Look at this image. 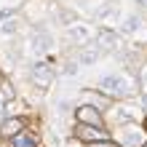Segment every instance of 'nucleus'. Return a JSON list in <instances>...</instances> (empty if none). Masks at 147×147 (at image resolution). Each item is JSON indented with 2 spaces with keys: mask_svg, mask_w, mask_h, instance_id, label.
Instances as JSON below:
<instances>
[{
  "mask_svg": "<svg viewBox=\"0 0 147 147\" xmlns=\"http://www.w3.org/2000/svg\"><path fill=\"white\" fill-rule=\"evenodd\" d=\"M99 88L107 91V94H112V96H126V94H128L126 80H123L120 75H107V78H102V80H99Z\"/></svg>",
  "mask_w": 147,
  "mask_h": 147,
  "instance_id": "1",
  "label": "nucleus"
},
{
  "mask_svg": "<svg viewBox=\"0 0 147 147\" xmlns=\"http://www.w3.org/2000/svg\"><path fill=\"white\" fill-rule=\"evenodd\" d=\"M75 136H78V139H86V142H99V139H107V131H105V128H99V126L83 123V126L75 128Z\"/></svg>",
  "mask_w": 147,
  "mask_h": 147,
  "instance_id": "2",
  "label": "nucleus"
},
{
  "mask_svg": "<svg viewBox=\"0 0 147 147\" xmlns=\"http://www.w3.org/2000/svg\"><path fill=\"white\" fill-rule=\"evenodd\" d=\"M32 78H35L40 86H48L51 80H54V70H51L46 62H35L32 64Z\"/></svg>",
  "mask_w": 147,
  "mask_h": 147,
  "instance_id": "3",
  "label": "nucleus"
},
{
  "mask_svg": "<svg viewBox=\"0 0 147 147\" xmlns=\"http://www.w3.org/2000/svg\"><path fill=\"white\" fill-rule=\"evenodd\" d=\"M99 56H102V46H99V43H96V46H88V48H80V51H78V62H80V64H94Z\"/></svg>",
  "mask_w": 147,
  "mask_h": 147,
  "instance_id": "4",
  "label": "nucleus"
},
{
  "mask_svg": "<svg viewBox=\"0 0 147 147\" xmlns=\"http://www.w3.org/2000/svg\"><path fill=\"white\" fill-rule=\"evenodd\" d=\"M78 118H80L83 123H88V126H99V123H102L99 112L94 110L91 105H83V107H78Z\"/></svg>",
  "mask_w": 147,
  "mask_h": 147,
  "instance_id": "5",
  "label": "nucleus"
},
{
  "mask_svg": "<svg viewBox=\"0 0 147 147\" xmlns=\"http://www.w3.org/2000/svg\"><path fill=\"white\" fill-rule=\"evenodd\" d=\"M22 131V120H5V123H3V128H0V134H3V136H16V134H19Z\"/></svg>",
  "mask_w": 147,
  "mask_h": 147,
  "instance_id": "6",
  "label": "nucleus"
},
{
  "mask_svg": "<svg viewBox=\"0 0 147 147\" xmlns=\"http://www.w3.org/2000/svg\"><path fill=\"white\" fill-rule=\"evenodd\" d=\"M48 46H51V38L46 35V32H38V35L32 38V48H35L38 54H40V51H46Z\"/></svg>",
  "mask_w": 147,
  "mask_h": 147,
  "instance_id": "7",
  "label": "nucleus"
},
{
  "mask_svg": "<svg viewBox=\"0 0 147 147\" xmlns=\"http://www.w3.org/2000/svg\"><path fill=\"white\" fill-rule=\"evenodd\" d=\"M67 38H70V40H88L91 30H86V27H70V30H67Z\"/></svg>",
  "mask_w": 147,
  "mask_h": 147,
  "instance_id": "8",
  "label": "nucleus"
},
{
  "mask_svg": "<svg viewBox=\"0 0 147 147\" xmlns=\"http://www.w3.org/2000/svg\"><path fill=\"white\" fill-rule=\"evenodd\" d=\"M115 11H118V3H107L105 8H99V11H96V16H99V19H107V16H112Z\"/></svg>",
  "mask_w": 147,
  "mask_h": 147,
  "instance_id": "9",
  "label": "nucleus"
},
{
  "mask_svg": "<svg viewBox=\"0 0 147 147\" xmlns=\"http://www.w3.org/2000/svg\"><path fill=\"white\" fill-rule=\"evenodd\" d=\"M13 147H35V139H30V136H13Z\"/></svg>",
  "mask_w": 147,
  "mask_h": 147,
  "instance_id": "10",
  "label": "nucleus"
},
{
  "mask_svg": "<svg viewBox=\"0 0 147 147\" xmlns=\"http://www.w3.org/2000/svg\"><path fill=\"white\" fill-rule=\"evenodd\" d=\"M136 27H139V19H136V16H131V19H126V24H123V32H134Z\"/></svg>",
  "mask_w": 147,
  "mask_h": 147,
  "instance_id": "11",
  "label": "nucleus"
},
{
  "mask_svg": "<svg viewBox=\"0 0 147 147\" xmlns=\"http://www.w3.org/2000/svg\"><path fill=\"white\" fill-rule=\"evenodd\" d=\"M88 147H120V144H115V142H107V139H99V142H91Z\"/></svg>",
  "mask_w": 147,
  "mask_h": 147,
  "instance_id": "12",
  "label": "nucleus"
},
{
  "mask_svg": "<svg viewBox=\"0 0 147 147\" xmlns=\"http://www.w3.org/2000/svg\"><path fill=\"white\" fill-rule=\"evenodd\" d=\"M136 5H144L147 8V0H136Z\"/></svg>",
  "mask_w": 147,
  "mask_h": 147,
  "instance_id": "13",
  "label": "nucleus"
},
{
  "mask_svg": "<svg viewBox=\"0 0 147 147\" xmlns=\"http://www.w3.org/2000/svg\"><path fill=\"white\" fill-rule=\"evenodd\" d=\"M0 115H3V107H0Z\"/></svg>",
  "mask_w": 147,
  "mask_h": 147,
  "instance_id": "14",
  "label": "nucleus"
},
{
  "mask_svg": "<svg viewBox=\"0 0 147 147\" xmlns=\"http://www.w3.org/2000/svg\"><path fill=\"white\" fill-rule=\"evenodd\" d=\"M144 147H147V144H144Z\"/></svg>",
  "mask_w": 147,
  "mask_h": 147,
  "instance_id": "15",
  "label": "nucleus"
}]
</instances>
